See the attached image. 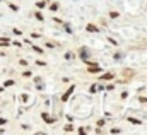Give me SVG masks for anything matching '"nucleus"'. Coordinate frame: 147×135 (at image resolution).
<instances>
[{"label":"nucleus","mask_w":147,"mask_h":135,"mask_svg":"<svg viewBox=\"0 0 147 135\" xmlns=\"http://www.w3.org/2000/svg\"><path fill=\"white\" fill-rule=\"evenodd\" d=\"M87 57H89V51L82 46V48H80V58H82V60H87Z\"/></svg>","instance_id":"f03ea898"},{"label":"nucleus","mask_w":147,"mask_h":135,"mask_svg":"<svg viewBox=\"0 0 147 135\" xmlns=\"http://www.w3.org/2000/svg\"><path fill=\"white\" fill-rule=\"evenodd\" d=\"M89 72H91V74H96V72H99V67H98V65H91Z\"/></svg>","instance_id":"39448f33"},{"label":"nucleus","mask_w":147,"mask_h":135,"mask_svg":"<svg viewBox=\"0 0 147 135\" xmlns=\"http://www.w3.org/2000/svg\"><path fill=\"white\" fill-rule=\"evenodd\" d=\"M50 9H51V10H58V3H51Z\"/></svg>","instance_id":"9b49d317"},{"label":"nucleus","mask_w":147,"mask_h":135,"mask_svg":"<svg viewBox=\"0 0 147 135\" xmlns=\"http://www.w3.org/2000/svg\"><path fill=\"white\" fill-rule=\"evenodd\" d=\"M72 92H74V86H72V87H69V91H67V92L62 96V101H67V99L70 98V94H72Z\"/></svg>","instance_id":"f257e3e1"},{"label":"nucleus","mask_w":147,"mask_h":135,"mask_svg":"<svg viewBox=\"0 0 147 135\" xmlns=\"http://www.w3.org/2000/svg\"><path fill=\"white\" fill-rule=\"evenodd\" d=\"M43 120H45V122H48V123H51V122H53L50 116H46V113H43Z\"/></svg>","instance_id":"1a4fd4ad"},{"label":"nucleus","mask_w":147,"mask_h":135,"mask_svg":"<svg viewBox=\"0 0 147 135\" xmlns=\"http://www.w3.org/2000/svg\"><path fill=\"white\" fill-rule=\"evenodd\" d=\"M33 50H34V51H38V53H43V50H41L39 46H33Z\"/></svg>","instance_id":"f8f14e48"},{"label":"nucleus","mask_w":147,"mask_h":135,"mask_svg":"<svg viewBox=\"0 0 147 135\" xmlns=\"http://www.w3.org/2000/svg\"><path fill=\"white\" fill-rule=\"evenodd\" d=\"M65 132H74V127L72 125H65V128H63Z\"/></svg>","instance_id":"9d476101"},{"label":"nucleus","mask_w":147,"mask_h":135,"mask_svg":"<svg viewBox=\"0 0 147 135\" xmlns=\"http://www.w3.org/2000/svg\"><path fill=\"white\" fill-rule=\"evenodd\" d=\"M36 7H38V9H45V7H46V2H38Z\"/></svg>","instance_id":"6e6552de"},{"label":"nucleus","mask_w":147,"mask_h":135,"mask_svg":"<svg viewBox=\"0 0 147 135\" xmlns=\"http://www.w3.org/2000/svg\"><path fill=\"white\" fill-rule=\"evenodd\" d=\"M123 75H125V77H132L134 72H132V70H123Z\"/></svg>","instance_id":"0eeeda50"},{"label":"nucleus","mask_w":147,"mask_h":135,"mask_svg":"<svg viewBox=\"0 0 147 135\" xmlns=\"http://www.w3.org/2000/svg\"><path fill=\"white\" fill-rule=\"evenodd\" d=\"M113 77H115V74L108 72V74H103V75H101V80H111Z\"/></svg>","instance_id":"7ed1b4c3"},{"label":"nucleus","mask_w":147,"mask_h":135,"mask_svg":"<svg viewBox=\"0 0 147 135\" xmlns=\"http://www.w3.org/2000/svg\"><path fill=\"white\" fill-rule=\"evenodd\" d=\"M31 75H33V74H31L29 70H26V72H24V77H31Z\"/></svg>","instance_id":"2eb2a0df"},{"label":"nucleus","mask_w":147,"mask_h":135,"mask_svg":"<svg viewBox=\"0 0 147 135\" xmlns=\"http://www.w3.org/2000/svg\"><path fill=\"white\" fill-rule=\"evenodd\" d=\"M34 16H36V19H38V21H43V16H41V14H39V12H36V14H34Z\"/></svg>","instance_id":"ddd939ff"},{"label":"nucleus","mask_w":147,"mask_h":135,"mask_svg":"<svg viewBox=\"0 0 147 135\" xmlns=\"http://www.w3.org/2000/svg\"><path fill=\"white\" fill-rule=\"evenodd\" d=\"M87 31H91V33H99V29L94 26V24H87V28H86Z\"/></svg>","instance_id":"20e7f679"},{"label":"nucleus","mask_w":147,"mask_h":135,"mask_svg":"<svg viewBox=\"0 0 147 135\" xmlns=\"http://www.w3.org/2000/svg\"><path fill=\"white\" fill-rule=\"evenodd\" d=\"M110 17H113V19H115V17H118V12H111Z\"/></svg>","instance_id":"dca6fc26"},{"label":"nucleus","mask_w":147,"mask_h":135,"mask_svg":"<svg viewBox=\"0 0 147 135\" xmlns=\"http://www.w3.org/2000/svg\"><path fill=\"white\" fill-rule=\"evenodd\" d=\"M128 122H130V123H134V125H140V123H142L140 120H135V118H128Z\"/></svg>","instance_id":"423d86ee"},{"label":"nucleus","mask_w":147,"mask_h":135,"mask_svg":"<svg viewBox=\"0 0 147 135\" xmlns=\"http://www.w3.org/2000/svg\"><path fill=\"white\" fill-rule=\"evenodd\" d=\"M120 132H121L120 128H111V134H120Z\"/></svg>","instance_id":"4468645a"},{"label":"nucleus","mask_w":147,"mask_h":135,"mask_svg":"<svg viewBox=\"0 0 147 135\" xmlns=\"http://www.w3.org/2000/svg\"><path fill=\"white\" fill-rule=\"evenodd\" d=\"M3 123H7V120L5 118H0V125H3Z\"/></svg>","instance_id":"f3484780"}]
</instances>
